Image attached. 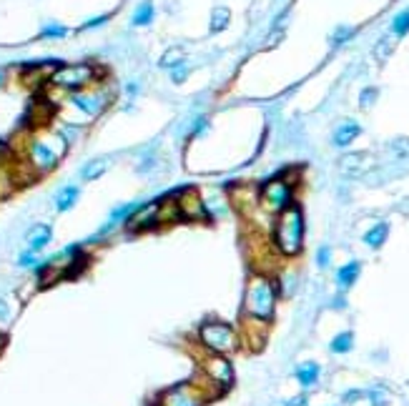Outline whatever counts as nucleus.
<instances>
[{
    "label": "nucleus",
    "instance_id": "1",
    "mask_svg": "<svg viewBox=\"0 0 409 406\" xmlns=\"http://www.w3.org/2000/svg\"><path fill=\"white\" fill-rule=\"evenodd\" d=\"M66 148H68V138L63 133L41 131L36 136H28V141L23 146V153H20V161L36 176H43L58 166Z\"/></svg>",
    "mask_w": 409,
    "mask_h": 406
},
{
    "label": "nucleus",
    "instance_id": "6",
    "mask_svg": "<svg viewBox=\"0 0 409 406\" xmlns=\"http://www.w3.org/2000/svg\"><path fill=\"white\" fill-rule=\"evenodd\" d=\"M199 344L211 354H231L241 346V339L231 323L206 321L199 329Z\"/></svg>",
    "mask_w": 409,
    "mask_h": 406
},
{
    "label": "nucleus",
    "instance_id": "8",
    "mask_svg": "<svg viewBox=\"0 0 409 406\" xmlns=\"http://www.w3.org/2000/svg\"><path fill=\"white\" fill-rule=\"evenodd\" d=\"M201 374L211 384H216L219 388H223V391H229L234 386V364L226 358V354L206 351V356L201 358Z\"/></svg>",
    "mask_w": 409,
    "mask_h": 406
},
{
    "label": "nucleus",
    "instance_id": "7",
    "mask_svg": "<svg viewBox=\"0 0 409 406\" xmlns=\"http://www.w3.org/2000/svg\"><path fill=\"white\" fill-rule=\"evenodd\" d=\"M291 203H294V183L284 176L266 181L259 188V209H264L266 214L277 216L284 209H289Z\"/></svg>",
    "mask_w": 409,
    "mask_h": 406
},
{
    "label": "nucleus",
    "instance_id": "23",
    "mask_svg": "<svg viewBox=\"0 0 409 406\" xmlns=\"http://www.w3.org/2000/svg\"><path fill=\"white\" fill-rule=\"evenodd\" d=\"M153 15H156L153 6H151V3H144V6L136 10V15H133V25H148L151 20H153Z\"/></svg>",
    "mask_w": 409,
    "mask_h": 406
},
{
    "label": "nucleus",
    "instance_id": "32",
    "mask_svg": "<svg viewBox=\"0 0 409 406\" xmlns=\"http://www.w3.org/2000/svg\"><path fill=\"white\" fill-rule=\"evenodd\" d=\"M349 36H352V30H349V28L337 30V36H334V46H339V41H347Z\"/></svg>",
    "mask_w": 409,
    "mask_h": 406
},
{
    "label": "nucleus",
    "instance_id": "16",
    "mask_svg": "<svg viewBox=\"0 0 409 406\" xmlns=\"http://www.w3.org/2000/svg\"><path fill=\"white\" fill-rule=\"evenodd\" d=\"M18 178L13 171V163H0V198H8L15 188H18Z\"/></svg>",
    "mask_w": 409,
    "mask_h": 406
},
{
    "label": "nucleus",
    "instance_id": "10",
    "mask_svg": "<svg viewBox=\"0 0 409 406\" xmlns=\"http://www.w3.org/2000/svg\"><path fill=\"white\" fill-rule=\"evenodd\" d=\"M176 206H179L181 221H209V211H206V203L193 188L176 193Z\"/></svg>",
    "mask_w": 409,
    "mask_h": 406
},
{
    "label": "nucleus",
    "instance_id": "2",
    "mask_svg": "<svg viewBox=\"0 0 409 406\" xmlns=\"http://www.w3.org/2000/svg\"><path fill=\"white\" fill-rule=\"evenodd\" d=\"M304 233H307V223H304V211L291 203L289 209H284L282 214L274 216V226H271V246L277 248L282 256H299L304 248Z\"/></svg>",
    "mask_w": 409,
    "mask_h": 406
},
{
    "label": "nucleus",
    "instance_id": "31",
    "mask_svg": "<svg viewBox=\"0 0 409 406\" xmlns=\"http://www.w3.org/2000/svg\"><path fill=\"white\" fill-rule=\"evenodd\" d=\"M372 98H377V90H372V88H369L367 93H364V96H361V106H364V108H369V106H372V103H369V101H372Z\"/></svg>",
    "mask_w": 409,
    "mask_h": 406
},
{
    "label": "nucleus",
    "instance_id": "11",
    "mask_svg": "<svg viewBox=\"0 0 409 406\" xmlns=\"http://www.w3.org/2000/svg\"><path fill=\"white\" fill-rule=\"evenodd\" d=\"M126 226L131 231H146V228L158 226V201L156 203H141L139 209L128 216Z\"/></svg>",
    "mask_w": 409,
    "mask_h": 406
},
{
    "label": "nucleus",
    "instance_id": "4",
    "mask_svg": "<svg viewBox=\"0 0 409 406\" xmlns=\"http://www.w3.org/2000/svg\"><path fill=\"white\" fill-rule=\"evenodd\" d=\"M201 382H186L179 386H171L166 391H161L156 399V406H204L206 401L216 399L223 394V388H219L216 384H211L209 379L201 374Z\"/></svg>",
    "mask_w": 409,
    "mask_h": 406
},
{
    "label": "nucleus",
    "instance_id": "33",
    "mask_svg": "<svg viewBox=\"0 0 409 406\" xmlns=\"http://www.w3.org/2000/svg\"><path fill=\"white\" fill-rule=\"evenodd\" d=\"M204 128H206V118H199V120H196V128H193V136H199Z\"/></svg>",
    "mask_w": 409,
    "mask_h": 406
},
{
    "label": "nucleus",
    "instance_id": "12",
    "mask_svg": "<svg viewBox=\"0 0 409 406\" xmlns=\"http://www.w3.org/2000/svg\"><path fill=\"white\" fill-rule=\"evenodd\" d=\"M50 241H53V228H50L48 223H38V226L30 228L28 236H25V248L33 253H41Z\"/></svg>",
    "mask_w": 409,
    "mask_h": 406
},
{
    "label": "nucleus",
    "instance_id": "13",
    "mask_svg": "<svg viewBox=\"0 0 409 406\" xmlns=\"http://www.w3.org/2000/svg\"><path fill=\"white\" fill-rule=\"evenodd\" d=\"M78 196H81L78 186H66V188H60V191L55 193V211H58V214L71 211L73 206L78 203Z\"/></svg>",
    "mask_w": 409,
    "mask_h": 406
},
{
    "label": "nucleus",
    "instance_id": "20",
    "mask_svg": "<svg viewBox=\"0 0 409 406\" xmlns=\"http://www.w3.org/2000/svg\"><path fill=\"white\" fill-rule=\"evenodd\" d=\"M329 349H331V354H349L352 349H354V334H352V331H342V334H337L334 339H331Z\"/></svg>",
    "mask_w": 409,
    "mask_h": 406
},
{
    "label": "nucleus",
    "instance_id": "24",
    "mask_svg": "<svg viewBox=\"0 0 409 406\" xmlns=\"http://www.w3.org/2000/svg\"><path fill=\"white\" fill-rule=\"evenodd\" d=\"M18 266H20V269H41L43 263L38 261V253H33V251H28V248H25V251L18 256Z\"/></svg>",
    "mask_w": 409,
    "mask_h": 406
},
{
    "label": "nucleus",
    "instance_id": "14",
    "mask_svg": "<svg viewBox=\"0 0 409 406\" xmlns=\"http://www.w3.org/2000/svg\"><path fill=\"white\" fill-rule=\"evenodd\" d=\"M361 274V263L359 261H349L344 263L342 269L337 271V284L342 291H347V288H352L356 284V279H359Z\"/></svg>",
    "mask_w": 409,
    "mask_h": 406
},
{
    "label": "nucleus",
    "instance_id": "27",
    "mask_svg": "<svg viewBox=\"0 0 409 406\" xmlns=\"http://www.w3.org/2000/svg\"><path fill=\"white\" fill-rule=\"evenodd\" d=\"M13 318H15V311H11L8 301H0V331H6Z\"/></svg>",
    "mask_w": 409,
    "mask_h": 406
},
{
    "label": "nucleus",
    "instance_id": "17",
    "mask_svg": "<svg viewBox=\"0 0 409 406\" xmlns=\"http://www.w3.org/2000/svg\"><path fill=\"white\" fill-rule=\"evenodd\" d=\"M319 377H321V369H319V364H314V361L301 364L299 369H296V382L304 388H312L314 384L319 382Z\"/></svg>",
    "mask_w": 409,
    "mask_h": 406
},
{
    "label": "nucleus",
    "instance_id": "19",
    "mask_svg": "<svg viewBox=\"0 0 409 406\" xmlns=\"http://www.w3.org/2000/svg\"><path fill=\"white\" fill-rule=\"evenodd\" d=\"M111 166V158H96V161H88L83 166V171H81V176H83L85 181H96L101 178L106 171H109Z\"/></svg>",
    "mask_w": 409,
    "mask_h": 406
},
{
    "label": "nucleus",
    "instance_id": "25",
    "mask_svg": "<svg viewBox=\"0 0 409 406\" xmlns=\"http://www.w3.org/2000/svg\"><path fill=\"white\" fill-rule=\"evenodd\" d=\"M181 63H186V60H183V53H181L179 48H176V50H169V53H166V55L161 58V66H163V68H171V71H174L176 66H181Z\"/></svg>",
    "mask_w": 409,
    "mask_h": 406
},
{
    "label": "nucleus",
    "instance_id": "18",
    "mask_svg": "<svg viewBox=\"0 0 409 406\" xmlns=\"http://www.w3.org/2000/svg\"><path fill=\"white\" fill-rule=\"evenodd\" d=\"M387 236H389V226H387L384 221H380V223H374L372 228H369L367 233H364V244L369 246V248H382L384 246V241H387Z\"/></svg>",
    "mask_w": 409,
    "mask_h": 406
},
{
    "label": "nucleus",
    "instance_id": "15",
    "mask_svg": "<svg viewBox=\"0 0 409 406\" xmlns=\"http://www.w3.org/2000/svg\"><path fill=\"white\" fill-rule=\"evenodd\" d=\"M361 133L359 123H354V120H344L342 126L334 131V146H339V148H344V146L354 144V138Z\"/></svg>",
    "mask_w": 409,
    "mask_h": 406
},
{
    "label": "nucleus",
    "instance_id": "34",
    "mask_svg": "<svg viewBox=\"0 0 409 406\" xmlns=\"http://www.w3.org/2000/svg\"><path fill=\"white\" fill-rule=\"evenodd\" d=\"M307 404V396H296V399L289 401V406H304Z\"/></svg>",
    "mask_w": 409,
    "mask_h": 406
},
{
    "label": "nucleus",
    "instance_id": "22",
    "mask_svg": "<svg viewBox=\"0 0 409 406\" xmlns=\"http://www.w3.org/2000/svg\"><path fill=\"white\" fill-rule=\"evenodd\" d=\"M391 33H394V36H407L409 33V10H402L399 15H394V20H391Z\"/></svg>",
    "mask_w": 409,
    "mask_h": 406
},
{
    "label": "nucleus",
    "instance_id": "5",
    "mask_svg": "<svg viewBox=\"0 0 409 406\" xmlns=\"http://www.w3.org/2000/svg\"><path fill=\"white\" fill-rule=\"evenodd\" d=\"M48 83L58 90L76 93V90H83L88 85L98 83V68L90 66V63H66V66H58L50 73Z\"/></svg>",
    "mask_w": 409,
    "mask_h": 406
},
{
    "label": "nucleus",
    "instance_id": "3",
    "mask_svg": "<svg viewBox=\"0 0 409 406\" xmlns=\"http://www.w3.org/2000/svg\"><path fill=\"white\" fill-rule=\"evenodd\" d=\"M277 301H279V286L277 281L269 274H256L249 276L247 291H244V316L259 318V321L269 323L277 314Z\"/></svg>",
    "mask_w": 409,
    "mask_h": 406
},
{
    "label": "nucleus",
    "instance_id": "21",
    "mask_svg": "<svg viewBox=\"0 0 409 406\" xmlns=\"http://www.w3.org/2000/svg\"><path fill=\"white\" fill-rule=\"evenodd\" d=\"M229 18H231L229 8H214V13H211V30H214V33L223 30L229 25Z\"/></svg>",
    "mask_w": 409,
    "mask_h": 406
},
{
    "label": "nucleus",
    "instance_id": "9",
    "mask_svg": "<svg viewBox=\"0 0 409 406\" xmlns=\"http://www.w3.org/2000/svg\"><path fill=\"white\" fill-rule=\"evenodd\" d=\"M109 101H111V93L109 90H103L98 83L71 93V103L78 108V111H83L85 115H98L103 108L109 106Z\"/></svg>",
    "mask_w": 409,
    "mask_h": 406
},
{
    "label": "nucleus",
    "instance_id": "30",
    "mask_svg": "<svg viewBox=\"0 0 409 406\" xmlns=\"http://www.w3.org/2000/svg\"><path fill=\"white\" fill-rule=\"evenodd\" d=\"M109 20V15H98V18H90V20H85L83 23V30H90V28H101L103 23Z\"/></svg>",
    "mask_w": 409,
    "mask_h": 406
},
{
    "label": "nucleus",
    "instance_id": "35",
    "mask_svg": "<svg viewBox=\"0 0 409 406\" xmlns=\"http://www.w3.org/2000/svg\"><path fill=\"white\" fill-rule=\"evenodd\" d=\"M6 344H8V334H6V331H0V354H3V349H6Z\"/></svg>",
    "mask_w": 409,
    "mask_h": 406
},
{
    "label": "nucleus",
    "instance_id": "29",
    "mask_svg": "<svg viewBox=\"0 0 409 406\" xmlns=\"http://www.w3.org/2000/svg\"><path fill=\"white\" fill-rule=\"evenodd\" d=\"M186 76H188L186 63H181V66H176L174 71H171V80H174V83H183V80H186Z\"/></svg>",
    "mask_w": 409,
    "mask_h": 406
},
{
    "label": "nucleus",
    "instance_id": "26",
    "mask_svg": "<svg viewBox=\"0 0 409 406\" xmlns=\"http://www.w3.org/2000/svg\"><path fill=\"white\" fill-rule=\"evenodd\" d=\"M68 36V28L66 25H46V28L41 30V38H66Z\"/></svg>",
    "mask_w": 409,
    "mask_h": 406
},
{
    "label": "nucleus",
    "instance_id": "28",
    "mask_svg": "<svg viewBox=\"0 0 409 406\" xmlns=\"http://www.w3.org/2000/svg\"><path fill=\"white\" fill-rule=\"evenodd\" d=\"M317 263H319V269H326L331 263V248L329 246H321L319 251H317Z\"/></svg>",
    "mask_w": 409,
    "mask_h": 406
}]
</instances>
